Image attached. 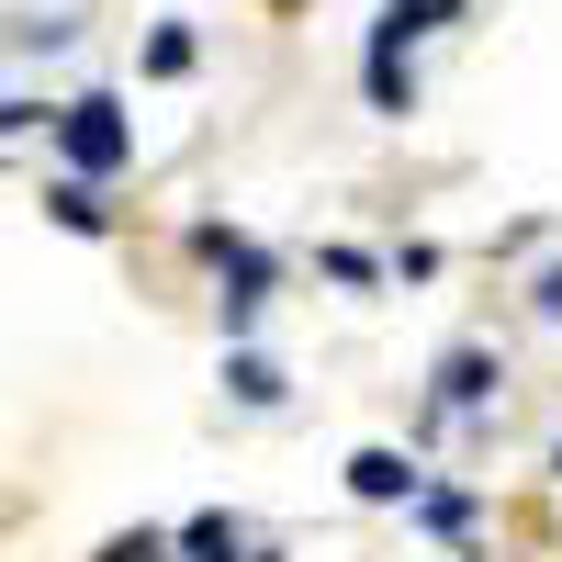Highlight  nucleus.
I'll use <instances>...</instances> for the list:
<instances>
[{"label": "nucleus", "instance_id": "f03ea898", "mask_svg": "<svg viewBox=\"0 0 562 562\" xmlns=\"http://www.w3.org/2000/svg\"><path fill=\"white\" fill-rule=\"evenodd\" d=\"M57 135H68V158H79V169H113V158H124V113L102 102V90H90V102H68Z\"/></svg>", "mask_w": 562, "mask_h": 562}, {"label": "nucleus", "instance_id": "0eeeda50", "mask_svg": "<svg viewBox=\"0 0 562 562\" xmlns=\"http://www.w3.org/2000/svg\"><path fill=\"white\" fill-rule=\"evenodd\" d=\"M102 562H169V540H147V529H135V540H102Z\"/></svg>", "mask_w": 562, "mask_h": 562}, {"label": "nucleus", "instance_id": "6e6552de", "mask_svg": "<svg viewBox=\"0 0 562 562\" xmlns=\"http://www.w3.org/2000/svg\"><path fill=\"white\" fill-rule=\"evenodd\" d=\"M540 315H562V270H551V281H540Z\"/></svg>", "mask_w": 562, "mask_h": 562}, {"label": "nucleus", "instance_id": "7ed1b4c3", "mask_svg": "<svg viewBox=\"0 0 562 562\" xmlns=\"http://www.w3.org/2000/svg\"><path fill=\"white\" fill-rule=\"evenodd\" d=\"M349 495H371V506L416 495V461H405V450H360V461H349Z\"/></svg>", "mask_w": 562, "mask_h": 562}, {"label": "nucleus", "instance_id": "1a4fd4ad", "mask_svg": "<svg viewBox=\"0 0 562 562\" xmlns=\"http://www.w3.org/2000/svg\"><path fill=\"white\" fill-rule=\"evenodd\" d=\"M551 473H562V450H551Z\"/></svg>", "mask_w": 562, "mask_h": 562}, {"label": "nucleus", "instance_id": "423d86ee", "mask_svg": "<svg viewBox=\"0 0 562 562\" xmlns=\"http://www.w3.org/2000/svg\"><path fill=\"white\" fill-rule=\"evenodd\" d=\"M45 203H57V225H79V237H102V203H90V180H57Z\"/></svg>", "mask_w": 562, "mask_h": 562}, {"label": "nucleus", "instance_id": "39448f33", "mask_svg": "<svg viewBox=\"0 0 562 562\" xmlns=\"http://www.w3.org/2000/svg\"><path fill=\"white\" fill-rule=\"evenodd\" d=\"M225 383H237V405H281V371H270V360H248V349L225 360Z\"/></svg>", "mask_w": 562, "mask_h": 562}, {"label": "nucleus", "instance_id": "20e7f679", "mask_svg": "<svg viewBox=\"0 0 562 562\" xmlns=\"http://www.w3.org/2000/svg\"><path fill=\"white\" fill-rule=\"evenodd\" d=\"M484 394H495V349H450L439 360V405L461 416V405H484Z\"/></svg>", "mask_w": 562, "mask_h": 562}, {"label": "nucleus", "instance_id": "f257e3e1", "mask_svg": "<svg viewBox=\"0 0 562 562\" xmlns=\"http://www.w3.org/2000/svg\"><path fill=\"white\" fill-rule=\"evenodd\" d=\"M192 248H203L225 281H237V293H225V326H248V315H259V293H270V259L237 237V225H192Z\"/></svg>", "mask_w": 562, "mask_h": 562}]
</instances>
